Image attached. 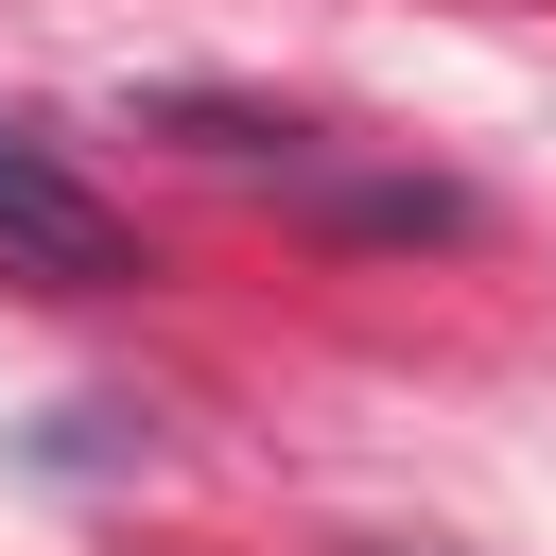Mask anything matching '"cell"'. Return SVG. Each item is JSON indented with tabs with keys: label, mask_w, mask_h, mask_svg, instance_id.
<instances>
[{
	"label": "cell",
	"mask_w": 556,
	"mask_h": 556,
	"mask_svg": "<svg viewBox=\"0 0 556 556\" xmlns=\"http://www.w3.org/2000/svg\"><path fill=\"white\" fill-rule=\"evenodd\" d=\"M0 278H35V295H122V278H139V226H122L35 122H0Z\"/></svg>",
	"instance_id": "1"
}]
</instances>
